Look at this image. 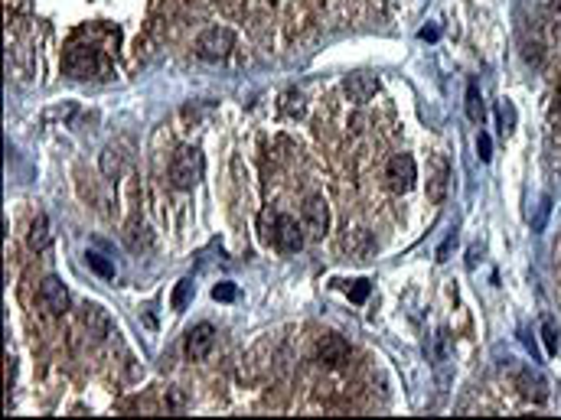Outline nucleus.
<instances>
[{"instance_id":"1a4fd4ad","label":"nucleus","mask_w":561,"mask_h":420,"mask_svg":"<svg viewBox=\"0 0 561 420\" xmlns=\"http://www.w3.org/2000/svg\"><path fill=\"white\" fill-rule=\"evenodd\" d=\"M342 92H346V98L356 104H366L375 98V92H379V78L372 72H352L342 78Z\"/></svg>"},{"instance_id":"9b49d317","label":"nucleus","mask_w":561,"mask_h":420,"mask_svg":"<svg viewBox=\"0 0 561 420\" xmlns=\"http://www.w3.org/2000/svg\"><path fill=\"white\" fill-rule=\"evenodd\" d=\"M317 358L324 365H342L349 358V342L342 336H336V332H326V336H320V342H317Z\"/></svg>"},{"instance_id":"a211bd4d","label":"nucleus","mask_w":561,"mask_h":420,"mask_svg":"<svg viewBox=\"0 0 561 420\" xmlns=\"http://www.w3.org/2000/svg\"><path fill=\"white\" fill-rule=\"evenodd\" d=\"M102 173H105L108 179H118V173H121V150L118 147L102 150Z\"/></svg>"},{"instance_id":"39448f33","label":"nucleus","mask_w":561,"mask_h":420,"mask_svg":"<svg viewBox=\"0 0 561 420\" xmlns=\"http://www.w3.org/2000/svg\"><path fill=\"white\" fill-rule=\"evenodd\" d=\"M36 297H39V303H43V309L53 313V316H62V313L69 309V290H66V284H62L56 274H49V277L39 280Z\"/></svg>"},{"instance_id":"4be33fe9","label":"nucleus","mask_w":561,"mask_h":420,"mask_svg":"<svg viewBox=\"0 0 561 420\" xmlns=\"http://www.w3.org/2000/svg\"><path fill=\"white\" fill-rule=\"evenodd\" d=\"M548 212H552V199L542 196V202H539V215L532 218V232H542L545 222H548Z\"/></svg>"},{"instance_id":"cd10ccee","label":"nucleus","mask_w":561,"mask_h":420,"mask_svg":"<svg viewBox=\"0 0 561 420\" xmlns=\"http://www.w3.org/2000/svg\"><path fill=\"white\" fill-rule=\"evenodd\" d=\"M555 114L561 118V88H558V94H555Z\"/></svg>"},{"instance_id":"9d476101","label":"nucleus","mask_w":561,"mask_h":420,"mask_svg":"<svg viewBox=\"0 0 561 420\" xmlns=\"http://www.w3.org/2000/svg\"><path fill=\"white\" fill-rule=\"evenodd\" d=\"M82 323H85L88 336L95 339V342H102V339H108L114 332V323H111V316H108V309L95 307V303H85V309H82Z\"/></svg>"},{"instance_id":"0eeeda50","label":"nucleus","mask_w":561,"mask_h":420,"mask_svg":"<svg viewBox=\"0 0 561 420\" xmlns=\"http://www.w3.org/2000/svg\"><path fill=\"white\" fill-rule=\"evenodd\" d=\"M304 228L310 238H324L330 232V206L324 196H307L304 202Z\"/></svg>"},{"instance_id":"5701e85b","label":"nucleus","mask_w":561,"mask_h":420,"mask_svg":"<svg viewBox=\"0 0 561 420\" xmlns=\"http://www.w3.org/2000/svg\"><path fill=\"white\" fill-rule=\"evenodd\" d=\"M284 111L287 114H304V94H300V92H287L284 94Z\"/></svg>"},{"instance_id":"20e7f679","label":"nucleus","mask_w":561,"mask_h":420,"mask_svg":"<svg viewBox=\"0 0 561 420\" xmlns=\"http://www.w3.org/2000/svg\"><path fill=\"white\" fill-rule=\"evenodd\" d=\"M385 179H389L392 192H408L418 179V167H415V157L411 153H395L385 167Z\"/></svg>"},{"instance_id":"2eb2a0df","label":"nucleus","mask_w":561,"mask_h":420,"mask_svg":"<svg viewBox=\"0 0 561 420\" xmlns=\"http://www.w3.org/2000/svg\"><path fill=\"white\" fill-rule=\"evenodd\" d=\"M519 384H522V394H525V398H535V401H545V398H548V391H545V382L539 378V374L529 372V368L519 374Z\"/></svg>"},{"instance_id":"f257e3e1","label":"nucleus","mask_w":561,"mask_h":420,"mask_svg":"<svg viewBox=\"0 0 561 420\" xmlns=\"http://www.w3.org/2000/svg\"><path fill=\"white\" fill-rule=\"evenodd\" d=\"M202 179V153L200 147H180L170 160V183L176 189H193Z\"/></svg>"},{"instance_id":"b1692460","label":"nucleus","mask_w":561,"mask_h":420,"mask_svg":"<svg viewBox=\"0 0 561 420\" xmlns=\"http://www.w3.org/2000/svg\"><path fill=\"white\" fill-rule=\"evenodd\" d=\"M476 153H480L483 163H490V157H493V140H490L486 131H480V137H476Z\"/></svg>"},{"instance_id":"f03ea898","label":"nucleus","mask_w":561,"mask_h":420,"mask_svg":"<svg viewBox=\"0 0 561 420\" xmlns=\"http://www.w3.org/2000/svg\"><path fill=\"white\" fill-rule=\"evenodd\" d=\"M235 49V33L226 27H209L196 36V56L206 62H222Z\"/></svg>"},{"instance_id":"4468645a","label":"nucleus","mask_w":561,"mask_h":420,"mask_svg":"<svg viewBox=\"0 0 561 420\" xmlns=\"http://www.w3.org/2000/svg\"><path fill=\"white\" fill-rule=\"evenodd\" d=\"M464 108H466V118H470V121L483 124L486 104H483V94H480V85H476V78H470V82H466V102H464Z\"/></svg>"},{"instance_id":"6e6552de","label":"nucleus","mask_w":561,"mask_h":420,"mask_svg":"<svg viewBox=\"0 0 561 420\" xmlns=\"http://www.w3.org/2000/svg\"><path fill=\"white\" fill-rule=\"evenodd\" d=\"M212 346H216V329H212L209 323H200V326H193L190 332H186L183 352H186L190 362H202V358L212 352Z\"/></svg>"},{"instance_id":"7ed1b4c3","label":"nucleus","mask_w":561,"mask_h":420,"mask_svg":"<svg viewBox=\"0 0 561 420\" xmlns=\"http://www.w3.org/2000/svg\"><path fill=\"white\" fill-rule=\"evenodd\" d=\"M271 244H275L281 254H297L304 248V232L297 218L291 215H275V232H271Z\"/></svg>"},{"instance_id":"aec40b11","label":"nucleus","mask_w":561,"mask_h":420,"mask_svg":"<svg viewBox=\"0 0 561 420\" xmlns=\"http://www.w3.org/2000/svg\"><path fill=\"white\" fill-rule=\"evenodd\" d=\"M542 339H545V352L548 355L558 352V332H555V323L548 316H542Z\"/></svg>"},{"instance_id":"393cba45","label":"nucleus","mask_w":561,"mask_h":420,"mask_svg":"<svg viewBox=\"0 0 561 420\" xmlns=\"http://www.w3.org/2000/svg\"><path fill=\"white\" fill-rule=\"evenodd\" d=\"M212 300H219V303L235 300V284H216V287H212Z\"/></svg>"},{"instance_id":"bb28decb","label":"nucleus","mask_w":561,"mask_h":420,"mask_svg":"<svg viewBox=\"0 0 561 420\" xmlns=\"http://www.w3.org/2000/svg\"><path fill=\"white\" fill-rule=\"evenodd\" d=\"M438 36H441V29H438V27H424V29H421V39H428V43H434Z\"/></svg>"},{"instance_id":"f8f14e48","label":"nucleus","mask_w":561,"mask_h":420,"mask_svg":"<svg viewBox=\"0 0 561 420\" xmlns=\"http://www.w3.org/2000/svg\"><path fill=\"white\" fill-rule=\"evenodd\" d=\"M342 251L349 254V258H356V261H366L372 251H375V238H372V232H366V228H346V234H342Z\"/></svg>"},{"instance_id":"412c9836","label":"nucleus","mask_w":561,"mask_h":420,"mask_svg":"<svg viewBox=\"0 0 561 420\" xmlns=\"http://www.w3.org/2000/svg\"><path fill=\"white\" fill-rule=\"evenodd\" d=\"M372 293V284L369 280H352V287H349V300L352 303H366Z\"/></svg>"},{"instance_id":"6ab92c4d","label":"nucleus","mask_w":561,"mask_h":420,"mask_svg":"<svg viewBox=\"0 0 561 420\" xmlns=\"http://www.w3.org/2000/svg\"><path fill=\"white\" fill-rule=\"evenodd\" d=\"M85 261H88V267L98 274V277H105V280H111L114 277V264L108 261L105 254H98V251H88L85 254Z\"/></svg>"},{"instance_id":"a878e982","label":"nucleus","mask_w":561,"mask_h":420,"mask_svg":"<svg viewBox=\"0 0 561 420\" xmlns=\"http://www.w3.org/2000/svg\"><path fill=\"white\" fill-rule=\"evenodd\" d=\"M454 244H457V234H450L448 241L438 248V261H448V254H450V248H454Z\"/></svg>"},{"instance_id":"423d86ee","label":"nucleus","mask_w":561,"mask_h":420,"mask_svg":"<svg viewBox=\"0 0 561 420\" xmlns=\"http://www.w3.org/2000/svg\"><path fill=\"white\" fill-rule=\"evenodd\" d=\"M448 189H450V163L444 153L431 160V169H428V202L441 206L448 199Z\"/></svg>"},{"instance_id":"f3484780","label":"nucleus","mask_w":561,"mask_h":420,"mask_svg":"<svg viewBox=\"0 0 561 420\" xmlns=\"http://www.w3.org/2000/svg\"><path fill=\"white\" fill-rule=\"evenodd\" d=\"M190 300H193V280H190V277H183L180 284H176V290H173L170 307L176 309V313H183V309L190 307Z\"/></svg>"},{"instance_id":"ddd939ff","label":"nucleus","mask_w":561,"mask_h":420,"mask_svg":"<svg viewBox=\"0 0 561 420\" xmlns=\"http://www.w3.org/2000/svg\"><path fill=\"white\" fill-rule=\"evenodd\" d=\"M27 244L33 248V251H46L49 244H53V225H49V218L43 212L29 222V232H27Z\"/></svg>"},{"instance_id":"dca6fc26","label":"nucleus","mask_w":561,"mask_h":420,"mask_svg":"<svg viewBox=\"0 0 561 420\" xmlns=\"http://www.w3.org/2000/svg\"><path fill=\"white\" fill-rule=\"evenodd\" d=\"M496 118H499V131H503V137H509V134L515 131V121H519V114H515V104L506 98V102H499V108H496Z\"/></svg>"}]
</instances>
